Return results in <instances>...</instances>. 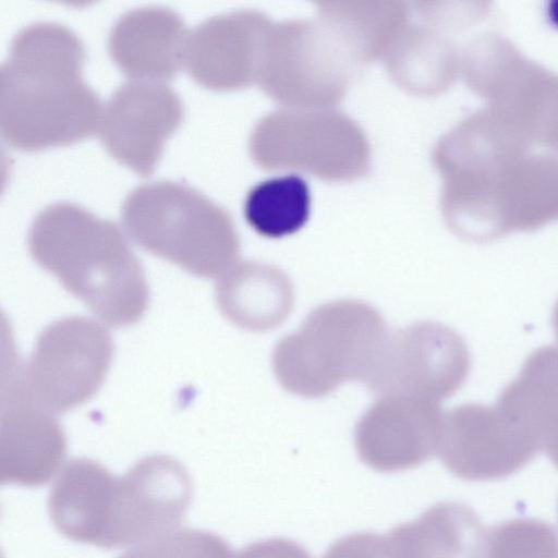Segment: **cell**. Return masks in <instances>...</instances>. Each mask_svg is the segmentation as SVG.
Returning <instances> with one entry per match:
<instances>
[{"label": "cell", "mask_w": 558, "mask_h": 558, "mask_svg": "<svg viewBox=\"0 0 558 558\" xmlns=\"http://www.w3.org/2000/svg\"><path fill=\"white\" fill-rule=\"evenodd\" d=\"M471 558H558V531L539 519H512L484 530Z\"/></svg>", "instance_id": "obj_24"}, {"label": "cell", "mask_w": 558, "mask_h": 558, "mask_svg": "<svg viewBox=\"0 0 558 558\" xmlns=\"http://www.w3.org/2000/svg\"><path fill=\"white\" fill-rule=\"evenodd\" d=\"M84 58L81 40L61 24L17 32L0 70V129L12 146L38 150L95 131L100 104L82 80Z\"/></svg>", "instance_id": "obj_2"}, {"label": "cell", "mask_w": 558, "mask_h": 558, "mask_svg": "<svg viewBox=\"0 0 558 558\" xmlns=\"http://www.w3.org/2000/svg\"><path fill=\"white\" fill-rule=\"evenodd\" d=\"M192 495V478L178 460L141 459L118 478L106 549L134 547L178 530Z\"/></svg>", "instance_id": "obj_11"}, {"label": "cell", "mask_w": 558, "mask_h": 558, "mask_svg": "<svg viewBox=\"0 0 558 558\" xmlns=\"http://www.w3.org/2000/svg\"><path fill=\"white\" fill-rule=\"evenodd\" d=\"M216 301L221 314L235 326L266 331L279 326L293 307L294 291L279 268L258 262L234 264L220 276Z\"/></svg>", "instance_id": "obj_18"}, {"label": "cell", "mask_w": 558, "mask_h": 558, "mask_svg": "<svg viewBox=\"0 0 558 558\" xmlns=\"http://www.w3.org/2000/svg\"><path fill=\"white\" fill-rule=\"evenodd\" d=\"M317 21L352 65L384 58L409 24L403 1H322Z\"/></svg>", "instance_id": "obj_19"}, {"label": "cell", "mask_w": 558, "mask_h": 558, "mask_svg": "<svg viewBox=\"0 0 558 558\" xmlns=\"http://www.w3.org/2000/svg\"><path fill=\"white\" fill-rule=\"evenodd\" d=\"M415 5L426 24L449 33L466 27L488 12L486 2L417 1Z\"/></svg>", "instance_id": "obj_26"}, {"label": "cell", "mask_w": 558, "mask_h": 558, "mask_svg": "<svg viewBox=\"0 0 558 558\" xmlns=\"http://www.w3.org/2000/svg\"><path fill=\"white\" fill-rule=\"evenodd\" d=\"M118 477L87 458L68 461L48 498V511L64 537L106 548Z\"/></svg>", "instance_id": "obj_17"}, {"label": "cell", "mask_w": 558, "mask_h": 558, "mask_svg": "<svg viewBox=\"0 0 558 558\" xmlns=\"http://www.w3.org/2000/svg\"><path fill=\"white\" fill-rule=\"evenodd\" d=\"M234 558H311L304 547L286 538L254 542L242 548Z\"/></svg>", "instance_id": "obj_28"}, {"label": "cell", "mask_w": 558, "mask_h": 558, "mask_svg": "<svg viewBox=\"0 0 558 558\" xmlns=\"http://www.w3.org/2000/svg\"><path fill=\"white\" fill-rule=\"evenodd\" d=\"M496 404L535 437L558 469V347L533 351Z\"/></svg>", "instance_id": "obj_20"}, {"label": "cell", "mask_w": 558, "mask_h": 558, "mask_svg": "<svg viewBox=\"0 0 558 558\" xmlns=\"http://www.w3.org/2000/svg\"><path fill=\"white\" fill-rule=\"evenodd\" d=\"M390 332L380 313L365 302L326 303L277 343L272 369L286 390L304 398L327 396L347 380L366 384Z\"/></svg>", "instance_id": "obj_4"}, {"label": "cell", "mask_w": 558, "mask_h": 558, "mask_svg": "<svg viewBox=\"0 0 558 558\" xmlns=\"http://www.w3.org/2000/svg\"><path fill=\"white\" fill-rule=\"evenodd\" d=\"M272 23L262 12L238 10L203 21L187 36L184 63L198 83L233 89L257 82Z\"/></svg>", "instance_id": "obj_14"}, {"label": "cell", "mask_w": 558, "mask_h": 558, "mask_svg": "<svg viewBox=\"0 0 558 558\" xmlns=\"http://www.w3.org/2000/svg\"><path fill=\"white\" fill-rule=\"evenodd\" d=\"M250 154L264 169H296L329 181L365 174L371 146L361 126L330 109L282 108L265 114L250 136Z\"/></svg>", "instance_id": "obj_6"}, {"label": "cell", "mask_w": 558, "mask_h": 558, "mask_svg": "<svg viewBox=\"0 0 558 558\" xmlns=\"http://www.w3.org/2000/svg\"><path fill=\"white\" fill-rule=\"evenodd\" d=\"M182 114V102L169 86L155 81H130L108 99L100 117V137L117 160L147 175Z\"/></svg>", "instance_id": "obj_12"}, {"label": "cell", "mask_w": 558, "mask_h": 558, "mask_svg": "<svg viewBox=\"0 0 558 558\" xmlns=\"http://www.w3.org/2000/svg\"><path fill=\"white\" fill-rule=\"evenodd\" d=\"M538 450L535 437L497 404L472 402L444 415L436 453L457 477L483 482L518 472Z\"/></svg>", "instance_id": "obj_10"}, {"label": "cell", "mask_w": 558, "mask_h": 558, "mask_svg": "<svg viewBox=\"0 0 558 558\" xmlns=\"http://www.w3.org/2000/svg\"><path fill=\"white\" fill-rule=\"evenodd\" d=\"M440 209L462 240L484 243L558 220V153L484 106L433 150Z\"/></svg>", "instance_id": "obj_1"}, {"label": "cell", "mask_w": 558, "mask_h": 558, "mask_svg": "<svg viewBox=\"0 0 558 558\" xmlns=\"http://www.w3.org/2000/svg\"><path fill=\"white\" fill-rule=\"evenodd\" d=\"M186 39L178 13L163 7H144L117 20L109 34L108 49L125 74L155 81L170 78L184 63Z\"/></svg>", "instance_id": "obj_16"}, {"label": "cell", "mask_w": 558, "mask_h": 558, "mask_svg": "<svg viewBox=\"0 0 558 558\" xmlns=\"http://www.w3.org/2000/svg\"><path fill=\"white\" fill-rule=\"evenodd\" d=\"M118 558H234L219 535L197 529H178L132 547Z\"/></svg>", "instance_id": "obj_25"}, {"label": "cell", "mask_w": 558, "mask_h": 558, "mask_svg": "<svg viewBox=\"0 0 558 558\" xmlns=\"http://www.w3.org/2000/svg\"><path fill=\"white\" fill-rule=\"evenodd\" d=\"M122 219L138 245L197 277H220L239 255L230 215L186 185L158 181L135 187L124 199Z\"/></svg>", "instance_id": "obj_5"}, {"label": "cell", "mask_w": 558, "mask_h": 558, "mask_svg": "<svg viewBox=\"0 0 558 558\" xmlns=\"http://www.w3.org/2000/svg\"><path fill=\"white\" fill-rule=\"evenodd\" d=\"M27 244L36 263L106 324L129 326L146 311L145 272L114 222L58 203L35 218Z\"/></svg>", "instance_id": "obj_3"}, {"label": "cell", "mask_w": 558, "mask_h": 558, "mask_svg": "<svg viewBox=\"0 0 558 558\" xmlns=\"http://www.w3.org/2000/svg\"><path fill=\"white\" fill-rule=\"evenodd\" d=\"M311 192L306 181L289 174L265 180L247 193L244 215L259 234L281 238L296 232L308 219Z\"/></svg>", "instance_id": "obj_23"}, {"label": "cell", "mask_w": 558, "mask_h": 558, "mask_svg": "<svg viewBox=\"0 0 558 558\" xmlns=\"http://www.w3.org/2000/svg\"><path fill=\"white\" fill-rule=\"evenodd\" d=\"M112 354V339L102 325L66 317L40 332L26 366L10 368L9 376L26 399L50 413H63L99 390Z\"/></svg>", "instance_id": "obj_7"}, {"label": "cell", "mask_w": 558, "mask_h": 558, "mask_svg": "<svg viewBox=\"0 0 558 558\" xmlns=\"http://www.w3.org/2000/svg\"><path fill=\"white\" fill-rule=\"evenodd\" d=\"M471 356L463 338L448 326L420 322L391 331L379 364L365 384L383 396L437 402L465 383Z\"/></svg>", "instance_id": "obj_9"}, {"label": "cell", "mask_w": 558, "mask_h": 558, "mask_svg": "<svg viewBox=\"0 0 558 558\" xmlns=\"http://www.w3.org/2000/svg\"><path fill=\"white\" fill-rule=\"evenodd\" d=\"M551 324L554 328L555 336L558 340V300L554 306L553 316H551Z\"/></svg>", "instance_id": "obj_29"}, {"label": "cell", "mask_w": 558, "mask_h": 558, "mask_svg": "<svg viewBox=\"0 0 558 558\" xmlns=\"http://www.w3.org/2000/svg\"><path fill=\"white\" fill-rule=\"evenodd\" d=\"M352 64L318 21L272 24L257 83L287 108L322 109L344 95Z\"/></svg>", "instance_id": "obj_8"}, {"label": "cell", "mask_w": 558, "mask_h": 558, "mask_svg": "<svg viewBox=\"0 0 558 558\" xmlns=\"http://www.w3.org/2000/svg\"><path fill=\"white\" fill-rule=\"evenodd\" d=\"M484 532L477 513L459 501H444L387 534L388 558H471Z\"/></svg>", "instance_id": "obj_21"}, {"label": "cell", "mask_w": 558, "mask_h": 558, "mask_svg": "<svg viewBox=\"0 0 558 558\" xmlns=\"http://www.w3.org/2000/svg\"><path fill=\"white\" fill-rule=\"evenodd\" d=\"M444 413L437 402L383 396L360 418L354 442L360 460L379 472H398L437 452Z\"/></svg>", "instance_id": "obj_13"}, {"label": "cell", "mask_w": 558, "mask_h": 558, "mask_svg": "<svg viewBox=\"0 0 558 558\" xmlns=\"http://www.w3.org/2000/svg\"><path fill=\"white\" fill-rule=\"evenodd\" d=\"M322 558H388L386 537L375 533H353L335 542Z\"/></svg>", "instance_id": "obj_27"}, {"label": "cell", "mask_w": 558, "mask_h": 558, "mask_svg": "<svg viewBox=\"0 0 558 558\" xmlns=\"http://www.w3.org/2000/svg\"><path fill=\"white\" fill-rule=\"evenodd\" d=\"M460 51L449 32L429 24L408 26L384 56L390 76L401 87L433 95L460 73Z\"/></svg>", "instance_id": "obj_22"}, {"label": "cell", "mask_w": 558, "mask_h": 558, "mask_svg": "<svg viewBox=\"0 0 558 558\" xmlns=\"http://www.w3.org/2000/svg\"><path fill=\"white\" fill-rule=\"evenodd\" d=\"M0 482L47 484L60 470L66 439L52 413L17 396H1Z\"/></svg>", "instance_id": "obj_15"}]
</instances>
